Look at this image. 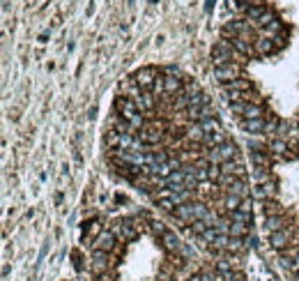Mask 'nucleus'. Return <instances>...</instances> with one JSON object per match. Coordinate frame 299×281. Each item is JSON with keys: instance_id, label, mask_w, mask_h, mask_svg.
<instances>
[{"instance_id": "1", "label": "nucleus", "mask_w": 299, "mask_h": 281, "mask_svg": "<svg viewBox=\"0 0 299 281\" xmlns=\"http://www.w3.org/2000/svg\"><path fill=\"white\" fill-rule=\"evenodd\" d=\"M108 164L202 251L248 249L253 189L210 95L177 67H143L120 85L106 122Z\"/></svg>"}, {"instance_id": "2", "label": "nucleus", "mask_w": 299, "mask_h": 281, "mask_svg": "<svg viewBox=\"0 0 299 281\" xmlns=\"http://www.w3.org/2000/svg\"><path fill=\"white\" fill-rule=\"evenodd\" d=\"M147 212H133L92 224L87 230V279L90 281H187L196 272V251L168 230L143 256H136Z\"/></svg>"}]
</instances>
